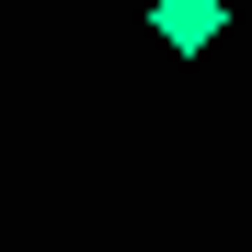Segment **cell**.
<instances>
[{
	"label": "cell",
	"instance_id": "obj_1",
	"mask_svg": "<svg viewBox=\"0 0 252 252\" xmlns=\"http://www.w3.org/2000/svg\"><path fill=\"white\" fill-rule=\"evenodd\" d=\"M149 34H160L172 58H206V46L229 34V0H149Z\"/></svg>",
	"mask_w": 252,
	"mask_h": 252
}]
</instances>
